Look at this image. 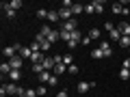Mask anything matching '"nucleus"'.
<instances>
[{
  "mask_svg": "<svg viewBox=\"0 0 130 97\" xmlns=\"http://www.w3.org/2000/svg\"><path fill=\"white\" fill-rule=\"evenodd\" d=\"M56 19H61L59 17V11H48V22L52 24V22H56Z\"/></svg>",
  "mask_w": 130,
  "mask_h": 97,
  "instance_id": "dca6fc26",
  "label": "nucleus"
},
{
  "mask_svg": "<svg viewBox=\"0 0 130 97\" xmlns=\"http://www.w3.org/2000/svg\"><path fill=\"white\" fill-rule=\"evenodd\" d=\"M80 43H83V45H89V43H91V39H89V35H87V37H83V41H80Z\"/></svg>",
  "mask_w": 130,
  "mask_h": 97,
  "instance_id": "a19ab883",
  "label": "nucleus"
},
{
  "mask_svg": "<svg viewBox=\"0 0 130 97\" xmlns=\"http://www.w3.org/2000/svg\"><path fill=\"white\" fill-rule=\"evenodd\" d=\"M59 17L63 19V22H67V19H72V11H70V9H63V7H61V9H59Z\"/></svg>",
  "mask_w": 130,
  "mask_h": 97,
  "instance_id": "6e6552de",
  "label": "nucleus"
},
{
  "mask_svg": "<svg viewBox=\"0 0 130 97\" xmlns=\"http://www.w3.org/2000/svg\"><path fill=\"white\" fill-rule=\"evenodd\" d=\"M121 67H124V69H130V58H124V63H121Z\"/></svg>",
  "mask_w": 130,
  "mask_h": 97,
  "instance_id": "ea45409f",
  "label": "nucleus"
},
{
  "mask_svg": "<svg viewBox=\"0 0 130 97\" xmlns=\"http://www.w3.org/2000/svg\"><path fill=\"white\" fill-rule=\"evenodd\" d=\"M30 60H32V65H35V63H43V60H46V56H43V52H32Z\"/></svg>",
  "mask_w": 130,
  "mask_h": 97,
  "instance_id": "1a4fd4ad",
  "label": "nucleus"
},
{
  "mask_svg": "<svg viewBox=\"0 0 130 97\" xmlns=\"http://www.w3.org/2000/svg\"><path fill=\"white\" fill-rule=\"evenodd\" d=\"M100 50H102L104 58H111V56H113V47L108 45V41H100Z\"/></svg>",
  "mask_w": 130,
  "mask_h": 97,
  "instance_id": "39448f33",
  "label": "nucleus"
},
{
  "mask_svg": "<svg viewBox=\"0 0 130 97\" xmlns=\"http://www.w3.org/2000/svg\"><path fill=\"white\" fill-rule=\"evenodd\" d=\"M119 47H128L130 50V35H126V37L119 39Z\"/></svg>",
  "mask_w": 130,
  "mask_h": 97,
  "instance_id": "4468645a",
  "label": "nucleus"
},
{
  "mask_svg": "<svg viewBox=\"0 0 130 97\" xmlns=\"http://www.w3.org/2000/svg\"><path fill=\"white\" fill-rule=\"evenodd\" d=\"M72 60H74V56H72V54H65V56H63V65H67V67H70V65H74Z\"/></svg>",
  "mask_w": 130,
  "mask_h": 97,
  "instance_id": "bb28decb",
  "label": "nucleus"
},
{
  "mask_svg": "<svg viewBox=\"0 0 130 97\" xmlns=\"http://www.w3.org/2000/svg\"><path fill=\"white\" fill-rule=\"evenodd\" d=\"M18 97H26V95H18Z\"/></svg>",
  "mask_w": 130,
  "mask_h": 97,
  "instance_id": "79ce46f5",
  "label": "nucleus"
},
{
  "mask_svg": "<svg viewBox=\"0 0 130 97\" xmlns=\"http://www.w3.org/2000/svg\"><path fill=\"white\" fill-rule=\"evenodd\" d=\"M43 67H46V71H50L52 67H56V63H54V56H50V58H46V60H43Z\"/></svg>",
  "mask_w": 130,
  "mask_h": 97,
  "instance_id": "9d476101",
  "label": "nucleus"
},
{
  "mask_svg": "<svg viewBox=\"0 0 130 97\" xmlns=\"http://www.w3.org/2000/svg\"><path fill=\"white\" fill-rule=\"evenodd\" d=\"M9 9H13V11L22 9V0H11V2H9Z\"/></svg>",
  "mask_w": 130,
  "mask_h": 97,
  "instance_id": "aec40b11",
  "label": "nucleus"
},
{
  "mask_svg": "<svg viewBox=\"0 0 130 97\" xmlns=\"http://www.w3.org/2000/svg\"><path fill=\"white\" fill-rule=\"evenodd\" d=\"M80 41H83V35H80L78 30H74V32H72V37H70V41H67V45H70V50H74V47L78 45Z\"/></svg>",
  "mask_w": 130,
  "mask_h": 97,
  "instance_id": "7ed1b4c3",
  "label": "nucleus"
},
{
  "mask_svg": "<svg viewBox=\"0 0 130 97\" xmlns=\"http://www.w3.org/2000/svg\"><path fill=\"white\" fill-rule=\"evenodd\" d=\"M37 17H39V19H48V11H46V9H39V11H37Z\"/></svg>",
  "mask_w": 130,
  "mask_h": 97,
  "instance_id": "c756f323",
  "label": "nucleus"
},
{
  "mask_svg": "<svg viewBox=\"0 0 130 97\" xmlns=\"http://www.w3.org/2000/svg\"><path fill=\"white\" fill-rule=\"evenodd\" d=\"M9 78L13 80V82H18V80L22 78V71H20V69H13V71H11V74H9Z\"/></svg>",
  "mask_w": 130,
  "mask_h": 97,
  "instance_id": "f3484780",
  "label": "nucleus"
},
{
  "mask_svg": "<svg viewBox=\"0 0 130 97\" xmlns=\"http://www.w3.org/2000/svg\"><path fill=\"white\" fill-rule=\"evenodd\" d=\"M65 71H67V65H63V63L54 67V76H56V74H65Z\"/></svg>",
  "mask_w": 130,
  "mask_h": 97,
  "instance_id": "4be33fe9",
  "label": "nucleus"
},
{
  "mask_svg": "<svg viewBox=\"0 0 130 97\" xmlns=\"http://www.w3.org/2000/svg\"><path fill=\"white\" fill-rule=\"evenodd\" d=\"M32 71H35V74H43V71H46L43 63H35V65H32Z\"/></svg>",
  "mask_w": 130,
  "mask_h": 97,
  "instance_id": "412c9836",
  "label": "nucleus"
},
{
  "mask_svg": "<svg viewBox=\"0 0 130 97\" xmlns=\"http://www.w3.org/2000/svg\"><path fill=\"white\" fill-rule=\"evenodd\" d=\"M111 9H113V13H119V15H124V11H126V7L121 5V2H115V5H113Z\"/></svg>",
  "mask_w": 130,
  "mask_h": 97,
  "instance_id": "9b49d317",
  "label": "nucleus"
},
{
  "mask_svg": "<svg viewBox=\"0 0 130 97\" xmlns=\"http://www.w3.org/2000/svg\"><path fill=\"white\" fill-rule=\"evenodd\" d=\"M70 37H72V32H65V30H61V39H65V41H70Z\"/></svg>",
  "mask_w": 130,
  "mask_h": 97,
  "instance_id": "f704fd0d",
  "label": "nucleus"
},
{
  "mask_svg": "<svg viewBox=\"0 0 130 97\" xmlns=\"http://www.w3.org/2000/svg\"><path fill=\"white\" fill-rule=\"evenodd\" d=\"M7 93H11V95H24V93H26V88H20L18 84H2V88H0V95L5 97Z\"/></svg>",
  "mask_w": 130,
  "mask_h": 97,
  "instance_id": "f257e3e1",
  "label": "nucleus"
},
{
  "mask_svg": "<svg viewBox=\"0 0 130 97\" xmlns=\"http://www.w3.org/2000/svg\"><path fill=\"white\" fill-rule=\"evenodd\" d=\"M76 26H78V22L72 17V19H67V22H63V28H61V30H65V32H74V30H78Z\"/></svg>",
  "mask_w": 130,
  "mask_h": 97,
  "instance_id": "20e7f679",
  "label": "nucleus"
},
{
  "mask_svg": "<svg viewBox=\"0 0 130 97\" xmlns=\"http://www.w3.org/2000/svg\"><path fill=\"white\" fill-rule=\"evenodd\" d=\"M119 78H121V80H130V69H124V67H121V71H119Z\"/></svg>",
  "mask_w": 130,
  "mask_h": 97,
  "instance_id": "393cba45",
  "label": "nucleus"
},
{
  "mask_svg": "<svg viewBox=\"0 0 130 97\" xmlns=\"http://www.w3.org/2000/svg\"><path fill=\"white\" fill-rule=\"evenodd\" d=\"M22 56H13V58H9V65H11V69H20L22 71Z\"/></svg>",
  "mask_w": 130,
  "mask_h": 97,
  "instance_id": "423d86ee",
  "label": "nucleus"
},
{
  "mask_svg": "<svg viewBox=\"0 0 130 97\" xmlns=\"http://www.w3.org/2000/svg\"><path fill=\"white\" fill-rule=\"evenodd\" d=\"M104 30H106L108 35H111V32L115 30V24H111V22H104Z\"/></svg>",
  "mask_w": 130,
  "mask_h": 97,
  "instance_id": "c85d7f7f",
  "label": "nucleus"
},
{
  "mask_svg": "<svg viewBox=\"0 0 130 97\" xmlns=\"http://www.w3.org/2000/svg\"><path fill=\"white\" fill-rule=\"evenodd\" d=\"M111 39H113V41H117V43H119V39H121V32L117 30V28H115V30L111 32Z\"/></svg>",
  "mask_w": 130,
  "mask_h": 97,
  "instance_id": "a878e982",
  "label": "nucleus"
},
{
  "mask_svg": "<svg viewBox=\"0 0 130 97\" xmlns=\"http://www.w3.org/2000/svg\"><path fill=\"white\" fill-rule=\"evenodd\" d=\"M100 35H102L100 28H91V30H89V39H100Z\"/></svg>",
  "mask_w": 130,
  "mask_h": 97,
  "instance_id": "2eb2a0df",
  "label": "nucleus"
},
{
  "mask_svg": "<svg viewBox=\"0 0 130 97\" xmlns=\"http://www.w3.org/2000/svg\"><path fill=\"white\" fill-rule=\"evenodd\" d=\"M39 45H41V52H46V50H50V45H52V43L46 39V41H43V43H39Z\"/></svg>",
  "mask_w": 130,
  "mask_h": 97,
  "instance_id": "72a5a7b5",
  "label": "nucleus"
},
{
  "mask_svg": "<svg viewBox=\"0 0 130 97\" xmlns=\"http://www.w3.org/2000/svg\"><path fill=\"white\" fill-rule=\"evenodd\" d=\"M20 52H22V54H20L22 58H30V56H32V50H30V47H24V45H22V50H20Z\"/></svg>",
  "mask_w": 130,
  "mask_h": 97,
  "instance_id": "a211bd4d",
  "label": "nucleus"
},
{
  "mask_svg": "<svg viewBox=\"0 0 130 97\" xmlns=\"http://www.w3.org/2000/svg\"><path fill=\"white\" fill-rule=\"evenodd\" d=\"M56 82H59V78H56V76H52V78H50V82H48V84H50V86H56Z\"/></svg>",
  "mask_w": 130,
  "mask_h": 97,
  "instance_id": "4c0bfd02",
  "label": "nucleus"
},
{
  "mask_svg": "<svg viewBox=\"0 0 130 97\" xmlns=\"http://www.w3.org/2000/svg\"><path fill=\"white\" fill-rule=\"evenodd\" d=\"M24 95H26V97H37V88H26Z\"/></svg>",
  "mask_w": 130,
  "mask_h": 97,
  "instance_id": "2f4dec72",
  "label": "nucleus"
},
{
  "mask_svg": "<svg viewBox=\"0 0 130 97\" xmlns=\"http://www.w3.org/2000/svg\"><path fill=\"white\" fill-rule=\"evenodd\" d=\"M93 7H95V13H102L104 11V2L102 0H93Z\"/></svg>",
  "mask_w": 130,
  "mask_h": 97,
  "instance_id": "6ab92c4d",
  "label": "nucleus"
},
{
  "mask_svg": "<svg viewBox=\"0 0 130 97\" xmlns=\"http://www.w3.org/2000/svg\"><path fill=\"white\" fill-rule=\"evenodd\" d=\"M28 47H30L32 52H41V45H39L37 41H32V43H30V45H28Z\"/></svg>",
  "mask_w": 130,
  "mask_h": 97,
  "instance_id": "473e14b6",
  "label": "nucleus"
},
{
  "mask_svg": "<svg viewBox=\"0 0 130 97\" xmlns=\"http://www.w3.org/2000/svg\"><path fill=\"white\" fill-rule=\"evenodd\" d=\"M67 95H70V91H67V88H63V91L56 93V97H67Z\"/></svg>",
  "mask_w": 130,
  "mask_h": 97,
  "instance_id": "e433bc0d",
  "label": "nucleus"
},
{
  "mask_svg": "<svg viewBox=\"0 0 130 97\" xmlns=\"http://www.w3.org/2000/svg\"><path fill=\"white\" fill-rule=\"evenodd\" d=\"M46 93H48L46 86H39V88H37V95H46Z\"/></svg>",
  "mask_w": 130,
  "mask_h": 97,
  "instance_id": "58836bf2",
  "label": "nucleus"
},
{
  "mask_svg": "<svg viewBox=\"0 0 130 97\" xmlns=\"http://www.w3.org/2000/svg\"><path fill=\"white\" fill-rule=\"evenodd\" d=\"M80 13H85V5H78V2H76V5L72 7V15H80Z\"/></svg>",
  "mask_w": 130,
  "mask_h": 97,
  "instance_id": "f8f14e48",
  "label": "nucleus"
},
{
  "mask_svg": "<svg viewBox=\"0 0 130 97\" xmlns=\"http://www.w3.org/2000/svg\"><path fill=\"white\" fill-rule=\"evenodd\" d=\"M85 13H95V7H93V2H89V5H85Z\"/></svg>",
  "mask_w": 130,
  "mask_h": 97,
  "instance_id": "cd10ccee",
  "label": "nucleus"
},
{
  "mask_svg": "<svg viewBox=\"0 0 130 97\" xmlns=\"http://www.w3.org/2000/svg\"><path fill=\"white\" fill-rule=\"evenodd\" d=\"M50 32H52V28H50V26L46 24V26H41V30H39V35H43V37L48 39V35H50Z\"/></svg>",
  "mask_w": 130,
  "mask_h": 97,
  "instance_id": "b1692460",
  "label": "nucleus"
},
{
  "mask_svg": "<svg viewBox=\"0 0 130 97\" xmlns=\"http://www.w3.org/2000/svg\"><path fill=\"white\" fill-rule=\"evenodd\" d=\"M93 86H95V82H78V88H76V91L78 93H87V91H91Z\"/></svg>",
  "mask_w": 130,
  "mask_h": 97,
  "instance_id": "0eeeda50",
  "label": "nucleus"
},
{
  "mask_svg": "<svg viewBox=\"0 0 130 97\" xmlns=\"http://www.w3.org/2000/svg\"><path fill=\"white\" fill-rule=\"evenodd\" d=\"M67 71H70V74H78V67H76V65H70V67H67Z\"/></svg>",
  "mask_w": 130,
  "mask_h": 97,
  "instance_id": "c9c22d12",
  "label": "nucleus"
},
{
  "mask_svg": "<svg viewBox=\"0 0 130 97\" xmlns=\"http://www.w3.org/2000/svg\"><path fill=\"white\" fill-rule=\"evenodd\" d=\"M0 71H2V74H5V76H9L11 71H13V69H11V65H9V60H5V63L0 65Z\"/></svg>",
  "mask_w": 130,
  "mask_h": 97,
  "instance_id": "ddd939ff",
  "label": "nucleus"
},
{
  "mask_svg": "<svg viewBox=\"0 0 130 97\" xmlns=\"http://www.w3.org/2000/svg\"><path fill=\"white\" fill-rule=\"evenodd\" d=\"M20 50H22V45H20V43H13V45H5L2 54H5V58H13V56H18Z\"/></svg>",
  "mask_w": 130,
  "mask_h": 97,
  "instance_id": "f03ea898",
  "label": "nucleus"
},
{
  "mask_svg": "<svg viewBox=\"0 0 130 97\" xmlns=\"http://www.w3.org/2000/svg\"><path fill=\"white\" fill-rule=\"evenodd\" d=\"M91 56H93V58H104V54H102V50H100V47H98V50H93Z\"/></svg>",
  "mask_w": 130,
  "mask_h": 97,
  "instance_id": "7c9ffc66",
  "label": "nucleus"
},
{
  "mask_svg": "<svg viewBox=\"0 0 130 97\" xmlns=\"http://www.w3.org/2000/svg\"><path fill=\"white\" fill-rule=\"evenodd\" d=\"M50 78H52L50 71H43V74H39V80H41V82H50Z\"/></svg>",
  "mask_w": 130,
  "mask_h": 97,
  "instance_id": "5701e85b",
  "label": "nucleus"
}]
</instances>
